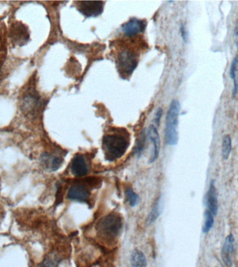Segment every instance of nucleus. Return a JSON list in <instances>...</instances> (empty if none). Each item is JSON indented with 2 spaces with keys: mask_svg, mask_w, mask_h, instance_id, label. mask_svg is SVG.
Segmentation results:
<instances>
[{
  "mask_svg": "<svg viewBox=\"0 0 238 267\" xmlns=\"http://www.w3.org/2000/svg\"><path fill=\"white\" fill-rule=\"evenodd\" d=\"M79 12L87 18L97 17L103 11V1H81L77 2Z\"/></svg>",
  "mask_w": 238,
  "mask_h": 267,
  "instance_id": "7",
  "label": "nucleus"
},
{
  "mask_svg": "<svg viewBox=\"0 0 238 267\" xmlns=\"http://www.w3.org/2000/svg\"><path fill=\"white\" fill-rule=\"evenodd\" d=\"M41 267H57V261L55 259L48 257L41 264Z\"/></svg>",
  "mask_w": 238,
  "mask_h": 267,
  "instance_id": "21",
  "label": "nucleus"
},
{
  "mask_svg": "<svg viewBox=\"0 0 238 267\" xmlns=\"http://www.w3.org/2000/svg\"><path fill=\"white\" fill-rule=\"evenodd\" d=\"M148 134V138H150V141L153 143V146H154L153 154L150 160V163H153L158 159L159 153H160V136H159L158 130H157L156 128L153 125H150L149 128H148V134Z\"/></svg>",
  "mask_w": 238,
  "mask_h": 267,
  "instance_id": "12",
  "label": "nucleus"
},
{
  "mask_svg": "<svg viewBox=\"0 0 238 267\" xmlns=\"http://www.w3.org/2000/svg\"><path fill=\"white\" fill-rule=\"evenodd\" d=\"M125 194H126L127 200L128 201L129 204L131 207H135V206L138 205L140 202V197L136 193L134 192L132 189H128Z\"/></svg>",
  "mask_w": 238,
  "mask_h": 267,
  "instance_id": "18",
  "label": "nucleus"
},
{
  "mask_svg": "<svg viewBox=\"0 0 238 267\" xmlns=\"http://www.w3.org/2000/svg\"><path fill=\"white\" fill-rule=\"evenodd\" d=\"M21 110L26 116L35 117L42 107V101L34 89H29L21 100Z\"/></svg>",
  "mask_w": 238,
  "mask_h": 267,
  "instance_id": "4",
  "label": "nucleus"
},
{
  "mask_svg": "<svg viewBox=\"0 0 238 267\" xmlns=\"http://www.w3.org/2000/svg\"><path fill=\"white\" fill-rule=\"evenodd\" d=\"M232 149V143H231V138L229 135H226L224 136L222 143V157L225 160L229 159L230 154Z\"/></svg>",
  "mask_w": 238,
  "mask_h": 267,
  "instance_id": "17",
  "label": "nucleus"
},
{
  "mask_svg": "<svg viewBox=\"0 0 238 267\" xmlns=\"http://www.w3.org/2000/svg\"><path fill=\"white\" fill-rule=\"evenodd\" d=\"M205 217H206V222H205L204 226H203V232L205 233H207L211 230L213 226V224H214V217H213L214 215L209 210H206Z\"/></svg>",
  "mask_w": 238,
  "mask_h": 267,
  "instance_id": "19",
  "label": "nucleus"
},
{
  "mask_svg": "<svg viewBox=\"0 0 238 267\" xmlns=\"http://www.w3.org/2000/svg\"><path fill=\"white\" fill-rule=\"evenodd\" d=\"M181 32H182V36H183V39H184V41H186V32H185V28L184 27H183L182 26L181 27Z\"/></svg>",
  "mask_w": 238,
  "mask_h": 267,
  "instance_id": "24",
  "label": "nucleus"
},
{
  "mask_svg": "<svg viewBox=\"0 0 238 267\" xmlns=\"http://www.w3.org/2000/svg\"><path fill=\"white\" fill-rule=\"evenodd\" d=\"M71 171L77 177H82L87 174L88 167L83 156L79 155L74 156L71 163Z\"/></svg>",
  "mask_w": 238,
  "mask_h": 267,
  "instance_id": "11",
  "label": "nucleus"
},
{
  "mask_svg": "<svg viewBox=\"0 0 238 267\" xmlns=\"http://www.w3.org/2000/svg\"><path fill=\"white\" fill-rule=\"evenodd\" d=\"M162 113H163V111H162L161 109H159L158 111H157L156 115H155V120L157 124H159L160 123V118H161Z\"/></svg>",
  "mask_w": 238,
  "mask_h": 267,
  "instance_id": "22",
  "label": "nucleus"
},
{
  "mask_svg": "<svg viewBox=\"0 0 238 267\" xmlns=\"http://www.w3.org/2000/svg\"><path fill=\"white\" fill-rule=\"evenodd\" d=\"M41 162L45 167L52 171H56L60 168L63 163V159L59 156H53L49 153H44L41 156Z\"/></svg>",
  "mask_w": 238,
  "mask_h": 267,
  "instance_id": "14",
  "label": "nucleus"
},
{
  "mask_svg": "<svg viewBox=\"0 0 238 267\" xmlns=\"http://www.w3.org/2000/svg\"><path fill=\"white\" fill-rule=\"evenodd\" d=\"M230 74H231V79L234 81V88L233 94L235 95L238 91V59L237 58L234 59L233 61Z\"/></svg>",
  "mask_w": 238,
  "mask_h": 267,
  "instance_id": "16",
  "label": "nucleus"
},
{
  "mask_svg": "<svg viewBox=\"0 0 238 267\" xmlns=\"http://www.w3.org/2000/svg\"><path fill=\"white\" fill-rule=\"evenodd\" d=\"M130 266L131 267H146V259L144 254L140 250H134L130 256Z\"/></svg>",
  "mask_w": 238,
  "mask_h": 267,
  "instance_id": "15",
  "label": "nucleus"
},
{
  "mask_svg": "<svg viewBox=\"0 0 238 267\" xmlns=\"http://www.w3.org/2000/svg\"><path fill=\"white\" fill-rule=\"evenodd\" d=\"M145 28V23L140 20H130L129 22L125 23L123 25V29L125 35L129 37L136 36L140 33L143 32Z\"/></svg>",
  "mask_w": 238,
  "mask_h": 267,
  "instance_id": "10",
  "label": "nucleus"
},
{
  "mask_svg": "<svg viewBox=\"0 0 238 267\" xmlns=\"http://www.w3.org/2000/svg\"><path fill=\"white\" fill-rule=\"evenodd\" d=\"M181 105L178 100L172 102L167 116L166 129H165V138L167 144L175 146L178 143V115H179Z\"/></svg>",
  "mask_w": 238,
  "mask_h": 267,
  "instance_id": "2",
  "label": "nucleus"
},
{
  "mask_svg": "<svg viewBox=\"0 0 238 267\" xmlns=\"http://www.w3.org/2000/svg\"><path fill=\"white\" fill-rule=\"evenodd\" d=\"M136 54L132 51L124 50L119 54L118 58L119 71L121 75L128 76L131 75L137 66Z\"/></svg>",
  "mask_w": 238,
  "mask_h": 267,
  "instance_id": "5",
  "label": "nucleus"
},
{
  "mask_svg": "<svg viewBox=\"0 0 238 267\" xmlns=\"http://www.w3.org/2000/svg\"><path fill=\"white\" fill-rule=\"evenodd\" d=\"M160 204H159V199L155 202L154 205H153V209H152L151 212L148 216V219H147V222L148 224L152 223L158 218L159 214H160Z\"/></svg>",
  "mask_w": 238,
  "mask_h": 267,
  "instance_id": "20",
  "label": "nucleus"
},
{
  "mask_svg": "<svg viewBox=\"0 0 238 267\" xmlns=\"http://www.w3.org/2000/svg\"><path fill=\"white\" fill-rule=\"evenodd\" d=\"M128 146V138L119 134L105 135L102 139V149L108 161H115L121 157Z\"/></svg>",
  "mask_w": 238,
  "mask_h": 267,
  "instance_id": "1",
  "label": "nucleus"
},
{
  "mask_svg": "<svg viewBox=\"0 0 238 267\" xmlns=\"http://www.w3.org/2000/svg\"><path fill=\"white\" fill-rule=\"evenodd\" d=\"M208 210H209L213 215H216L218 210L217 195H216V188L214 187V181H212L210 185L209 190L207 194Z\"/></svg>",
  "mask_w": 238,
  "mask_h": 267,
  "instance_id": "13",
  "label": "nucleus"
},
{
  "mask_svg": "<svg viewBox=\"0 0 238 267\" xmlns=\"http://www.w3.org/2000/svg\"><path fill=\"white\" fill-rule=\"evenodd\" d=\"M122 225L123 222L120 216L117 214H110L97 222V230L102 237L107 240H113L120 233Z\"/></svg>",
  "mask_w": 238,
  "mask_h": 267,
  "instance_id": "3",
  "label": "nucleus"
},
{
  "mask_svg": "<svg viewBox=\"0 0 238 267\" xmlns=\"http://www.w3.org/2000/svg\"><path fill=\"white\" fill-rule=\"evenodd\" d=\"M5 56L0 55V73H1V68H2L3 64H4Z\"/></svg>",
  "mask_w": 238,
  "mask_h": 267,
  "instance_id": "23",
  "label": "nucleus"
},
{
  "mask_svg": "<svg viewBox=\"0 0 238 267\" xmlns=\"http://www.w3.org/2000/svg\"><path fill=\"white\" fill-rule=\"evenodd\" d=\"M9 37L13 45H24L29 40L28 28L22 22H13L10 27Z\"/></svg>",
  "mask_w": 238,
  "mask_h": 267,
  "instance_id": "6",
  "label": "nucleus"
},
{
  "mask_svg": "<svg viewBox=\"0 0 238 267\" xmlns=\"http://www.w3.org/2000/svg\"><path fill=\"white\" fill-rule=\"evenodd\" d=\"M91 192L88 188L82 184H75L71 187L68 194V198L70 200L85 202L89 200Z\"/></svg>",
  "mask_w": 238,
  "mask_h": 267,
  "instance_id": "8",
  "label": "nucleus"
},
{
  "mask_svg": "<svg viewBox=\"0 0 238 267\" xmlns=\"http://www.w3.org/2000/svg\"><path fill=\"white\" fill-rule=\"evenodd\" d=\"M234 252V237L233 235H229L225 240L222 250H221V258L225 265L227 267H231L233 265V253Z\"/></svg>",
  "mask_w": 238,
  "mask_h": 267,
  "instance_id": "9",
  "label": "nucleus"
},
{
  "mask_svg": "<svg viewBox=\"0 0 238 267\" xmlns=\"http://www.w3.org/2000/svg\"><path fill=\"white\" fill-rule=\"evenodd\" d=\"M235 34H236V38H237V47L238 50V24L236 26V29H235Z\"/></svg>",
  "mask_w": 238,
  "mask_h": 267,
  "instance_id": "25",
  "label": "nucleus"
}]
</instances>
